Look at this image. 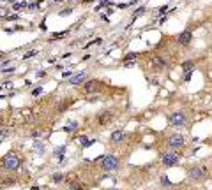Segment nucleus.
<instances>
[{"mask_svg": "<svg viewBox=\"0 0 212 190\" xmlns=\"http://www.w3.org/2000/svg\"><path fill=\"white\" fill-rule=\"evenodd\" d=\"M99 165H101V169H103L104 173H112V171H115V169H118V165H120V160H118V157L117 155H104V157H101L99 158Z\"/></svg>", "mask_w": 212, "mask_h": 190, "instance_id": "nucleus-1", "label": "nucleus"}, {"mask_svg": "<svg viewBox=\"0 0 212 190\" xmlns=\"http://www.w3.org/2000/svg\"><path fill=\"white\" fill-rule=\"evenodd\" d=\"M19 165H21V158H19L14 151L7 153L2 158V169H4V171H16Z\"/></svg>", "mask_w": 212, "mask_h": 190, "instance_id": "nucleus-2", "label": "nucleus"}, {"mask_svg": "<svg viewBox=\"0 0 212 190\" xmlns=\"http://www.w3.org/2000/svg\"><path fill=\"white\" fill-rule=\"evenodd\" d=\"M184 144H186V139H184V136L179 134V132H173V134H170L166 137V146H168V150H171V151L184 148Z\"/></svg>", "mask_w": 212, "mask_h": 190, "instance_id": "nucleus-3", "label": "nucleus"}, {"mask_svg": "<svg viewBox=\"0 0 212 190\" xmlns=\"http://www.w3.org/2000/svg\"><path fill=\"white\" fill-rule=\"evenodd\" d=\"M168 123L171 127L182 129V127H186V123H187V116L184 114V111H175V113H171L168 116Z\"/></svg>", "mask_w": 212, "mask_h": 190, "instance_id": "nucleus-4", "label": "nucleus"}, {"mask_svg": "<svg viewBox=\"0 0 212 190\" xmlns=\"http://www.w3.org/2000/svg\"><path fill=\"white\" fill-rule=\"evenodd\" d=\"M187 178L193 179V181H203L207 178V169L203 165H195L187 171Z\"/></svg>", "mask_w": 212, "mask_h": 190, "instance_id": "nucleus-5", "label": "nucleus"}, {"mask_svg": "<svg viewBox=\"0 0 212 190\" xmlns=\"http://www.w3.org/2000/svg\"><path fill=\"white\" fill-rule=\"evenodd\" d=\"M179 160H180V155L177 151H171V150H168V151H165L163 155H161V162H163V165H166V167L177 165Z\"/></svg>", "mask_w": 212, "mask_h": 190, "instance_id": "nucleus-6", "label": "nucleus"}, {"mask_svg": "<svg viewBox=\"0 0 212 190\" xmlns=\"http://www.w3.org/2000/svg\"><path fill=\"white\" fill-rule=\"evenodd\" d=\"M113 118H115V113H113V111H110V109H104V111L97 113L96 122H97L99 127H106V125H110V123L113 122Z\"/></svg>", "mask_w": 212, "mask_h": 190, "instance_id": "nucleus-7", "label": "nucleus"}, {"mask_svg": "<svg viewBox=\"0 0 212 190\" xmlns=\"http://www.w3.org/2000/svg\"><path fill=\"white\" fill-rule=\"evenodd\" d=\"M101 86L99 79H88L85 84H83V93H96Z\"/></svg>", "mask_w": 212, "mask_h": 190, "instance_id": "nucleus-8", "label": "nucleus"}, {"mask_svg": "<svg viewBox=\"0 0 212 190\" xmlns=\"http://www.w3.org/2000/svg\"><path fill=\"white\" fill-rule=\"evenodd\" d=\"M85 78H87V72H78V74H73L69 79V84L73 86H78V84H85Z\"/></svg>", "mask_w": 212, "mask_h": 190, "instance_id": "nucleus-9", "label": "nucleus"}, {"mask_svg": "<svg viewBox=\"0 0 212 190\" xmlns=\"http://www.w3.org/2000/svg\"><path fill=\"white\" fill-rule=\"evenodd\" d=\"M191 39H193V34H191L189 30H184L182 34L177 37V42L180 46H187V44H191Z\"/></svg>", "mask_w": 212, "mask_h": 190, "instance_id": "nucleus-10", "label": "nucleus"}, {"mask_svg": "<svg viewBox=\"0 0 212 190\" xmlns=\"http://www.w3.org/2000/svg\"><path fill=\"white\" fill-rule=\"evenodd\" d=\"M124 141H126V132H122V130H115L112 136H110V143L112 144H120Z\"/></svg>", "mask_w": 212, "mask_h": 190, "instance_id": "nucleus-11", "label": "nucleus"}, {"mask_svg": "<svg viewBox=\"0 0 212 190\" xmlns=\"http://www.w3.org/2000/svg\"><path fill=\"white\" fill-rule=\"evenodd\" d=\"M166 65H168V62H166L163 56H154V58H152V69H154V70H163Z\"/></svg>", "mask_w": 212, "mask_h": 190, "instance_id": "nucleus-12", "label": "nucleus"}, {"mask_svg": "<svg viewBox=\"0 0 212 190\" xmlns=\"http://www.w3.org/2000/svg\"><path fill=\"white\" fill-rule=\"evenodd\" d=\"M182 69H184V72H193V69H195V62L186 60V62L182 63Z\"/></svg>", "mask_w": 212, "mask_h": 190, "instance_id": "nucleus-13", "label": "nucleus"}, {"mask_svg": "<svg viewBox=\"0 0 212 190\" xmlns=\"http://www.w3.org/2000/svg\"><path fill=\"white\" fill-rule=\"evenodd\" d=\"M64 179V174L62 173H55V174H51V181L53 183H60Z\"/></svg>", "mask_w": 212, "mask_h": 190, "instance_id": "nucleus-14", "label": "nucleus"}, {"mask_svg": "<svg viewBox=\"0 0 212 190\" xmlns=\"http://www.w3.org/2000/svg\"><path fill=\"white\" fill-rule=\"evenodd\" d=\"M159 181H161V185H163V187H171V181L168 179V176H166V174H163V176H161V179H159Z\"/></svg>", "mask_w": 212, "mask_h": 190, "instance_id": "nucleus-15", "label": "nucleus"}, {"mask_svg": "<svg viewBox=\"0 0 212 190\" xmlns=\"http://www.w3.org/2000/svg\"><path fill=\"white\" fill-rule=\"evenodd\" d=\"M25 7H27V2H16V4L13 5L14 11H21V9H25Z\"/></svg>", "mask_w": 212, "mask_h": 190, "instance_id": "nucleus-16", "label": "nucleus"}, {"mask_svg": "<svg viewBox=\"0 0 212 190\" xmlns=\"http://www.w3.org/2000/svg\"><path fill=\"white\" fill-rule=\"evenodd\" d=\"M64 151H66V146H58V148H55L53 155H55V157H60V155H62Z\"/></svg>", "mask_w": 212, "mask_h": 190, "instance_id": "nucleus-17", "label": "nucleus"}, {"mask_svg": "<svg viewBox=\"0 0 212 190\" xmlns=\"http://www.w3.org/2000/svg\"><path fill=\"white\" fill-rule=\"evenodd\" d=\"M71 13H73V9H71V7H66L64 11H60L58 14H60V16H67V14H71Z\"/></svg>", "mask_w": 212, "mask_h": 190, "instance_id": "nucleus-18", "label": "nucleus"}, {"mask_svg": "<svg viewBox=\"0 0 212 190\" xmlns=\"http://www.w3.org/2000/svg\"><path fill=\"white\" fill-rule=\"evenodd\" d=\"M34 55H37V51H35V49H32V51H28V53H25V55H23V58L27 60V58H30V56H34Z\"/></svg>", "mask_w": 212, "mask_h": 190, "instance_id": "nucleus-19", "label": "nucleus"}, {"mask_svg": "<svg viewBox=\"0 0 212 190\" xmlns=\"http://www.w3.org/2000/svg\"><path fill=\"white\" fill-rule=\"evenodd\" d=\"M136 56H138V53H129V55H126L124 60H126V62H127V60H133V58L136 60Z\"/></svg>", "mask_w": 212, "mask_h": 190, "instance_id": "nucleus-20", "label": "nucleus"}, {"mask_svg": "<svg viewBox=\"0 0 212 190\" xmlns=\"http://www.w3.org/2000/svg\"><path fill=\"white\" fill-rule=\"evenodd\" d=\"M136 65V62H131V60H127V62H124V67H127V69H131V67H134Z\"/></svg>", "mask_w": 212, "mask_h": 190, "instance_id": "nucleus-21", "label": "nucleus"}, {"mask_svg": "<svg viewBox=\"0 0 212 190\" xmlns=\"http://www.w3.org/2000/svg\"><path fill=\"white\" fill-rule=\"evenodd\" d=\"M143 13H145V7H138V11L133 14V18H136V16H140V14H143Z\"/></svg>", "mask_w": 212, "mask_h": 190, "instance_id": "nucleus-22", "label": "nucleus"}, {"mask_svg": "<svg viewBox=\"0 0 212 190\" xmlns=\"http://www.w3.org/2000/svg\"><path fill=\"white\" fill-rule=\"evenodd\" d=\"M7 136H9V130H5L4 127H2V136H0V141H4V139H5Z\"/></svg>", "mask_w": 212, "mask_h": 190, "instance_id": "nucleus-23", "label": "nucleus"}, {"mask_svg": "<svg viewBox=\"0 0 212 190\" xmlns=\"http://www.w3.org/2000/svg\"><path fill=\"white\" fill-rule=\"evenodd\" d=\"M41 92H43V88H41V86H37V88H35V90L32 92V95H34V97H37V95L41 93Z\"/></svg>", "mask_w": 212, "mask_h": 190, "instance_id": "nucleus-24", "label": "nucleus"}, {"mask_svg": "<svg viewBox=\"0 0 212 190\" xmlns=\"http://www.w3.org/2000/svg\"><path fill=\"white\" fill-rule=\"evenodd\" d=\"M191 76H193V72H186V74H184V81H189Z\"/></svg>", "mask_w": 212, "mask_h": 190, "instance_id": "nucleus-25", "label": "nucleus"}, {"mask_svg": "<svg viewBox=\"0 0 212 190\" xmlns=\"http://www.w3.org/2000/svg\"><path fill=\"white\" fill-rule=\"evenodd\" d=\"M166 9H168V5H163V7H159V13L163 14V13H166Z\"/></svg>", "mask_w": 212, "mask_h": 190, "instance_id": "nucleus-26", "label": "nucleus"}, {"mask_svg": "<svg viewBox=\"0 0 212 190\" xmlns=\"http://www.w3.org/2000/svg\"><path fill=\"white\" fill-rule=\"evenodd\" d=\"M28 9H32V11H34V9H37V4H30V5H28Z\"/></svg>", "mask_w": 212, "mask_h": 190, "instance_id": "nucleus-27", "label": "nucleus"}, {"mask_svg": "<svg viewBox=\"0 0 212 190\" xmlns=\"http://www.w3.org/2000/svg\"><path fill=\"white\" fill-rule=\"evenodd\" d=\"M7 19H9V21H11V19H18V16H16V14H13V16H7Z\"/></svg>", "mask_w": 212, "mask_h": 190, "instance_id": "nucleus-28", "label": "nucleus"}, {"mask_svg": "<svg viewBox=\"0 0 212 190\" xmlns=\"http://www.w3.org/2000/svg\"><path fill=\"white\" fill-rule=\"evenodd\" d=\"M85 2H94V0H85Z\"/></svg>", "mask_w": 212, "mask_h": 190, "instance_id": "nucleus-29", "label": "nucleus"}, {"mask_svg": "<svg viewBox=\"0 0 212 190\" xmlns=\"http://www.w3.org/2000/svg\"><path fill=\"white\" fill-rule=\"evenodd\" d=\"M108 190H117V188H108Z\"/></svg>", "mask_w": 212, "mask_h": 190, "instance_id": "nucleus-30", "label": "nucleus"}]
</instances>
